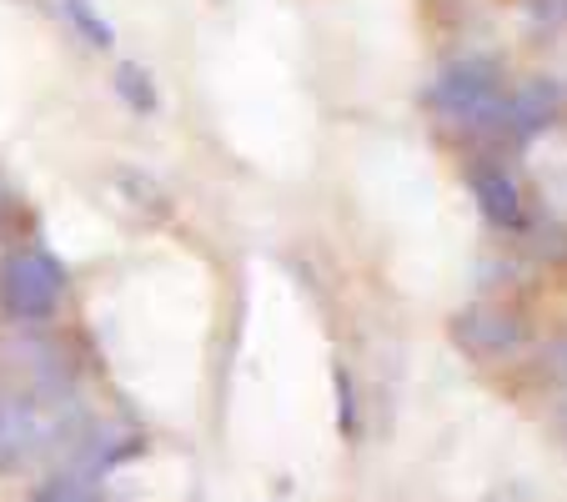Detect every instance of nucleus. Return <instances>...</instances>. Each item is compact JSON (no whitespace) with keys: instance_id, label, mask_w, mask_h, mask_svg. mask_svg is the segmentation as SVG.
Here are the masks:
<instances>
[{"instance_id":"nucleus-1","label":"nucleus","mask_w":567,"mask_h":502,"mask_svg":"<svg viewBox=\"0 0 567 502\" xmlns=\"http://www.w3.org/2000/svg\"><path fill=\"white\" fill-rule=\"evenodd\" d=\"M61 297V267H55L45 252H21L6 267V301L21 317H45Z\"/></svg>"},{"instance_id":"nucleus-2","label":"nucleus","mask_w":567,"mask_h":502,"mask_svg":"<svg viewBox=\"0 0 567 502\" xmlns=\"http://www.w3.org/2000/svg\"><path fill=\"white\" fill-rule=\"evenodd\" d=\"M432 106L447 111L452 121H462V126H482L487 116H497V91L493 81H487V71H477V65H457V71H447L432 86Z\"/></svg>"},{"instance_id":"nucleus-3","label":"nucleus","mask_w":567,"mask_h":502,"mask_svg":"<svg viewBox=\"0 0 567 502\" xmlns=\"http://www.w3.org/2000/svg\"><path fill=\"white\" fill-rule=\"evenodd\" d=\"M457 342L477 357H503L507 347H517V327H513V317H503V311L472 307L457 317Z\"/></svg>"},{"instance_id":"nucleus-4","label":"nucleus","mask_w":567,"mask_h":502,"mask_svg":"<svg viewBox=\"0 0 567 502\" xmlns=\"http://www.w3.org/2000/svg\"><path fill=\"white\" fill-rule=\"evenodd\" d=\"M472 186H477V202L493 222H513L517 216V186L507 182V172H477Z\"/></svg>"},{"instance_id":"nucleus-5","label":"nucleus","mask_w":567,"mask_h":502,"mask_svg":"<svg viewBox=\"0 0 567 502\" xmlns=\"http://www.w3.org/2000/svg\"><path fill=\"white\" fill-rule=\"evenodd\" d=\"M121 91L131 96V106H136V111H146V106H151V86H141V71H131V65L121 71Z\"/></svg>"},{"instance_id":"nucleus-6","label":"nucleus","mask_w":567,"mask_h":502,"mask_svg":"<svg viewBox=\"0 0 567 502\" xmlns=\"http://www.w3.org/2000/svg\"><path fill=\"white\" fill-rule=\"evenodd\" d=\"M65 6H71V16H75V21H81V25H86L91 35H96V45H106V41H111V31H106V25L96 21V16L86 11V6H81V0H65Z\"/></svg>"}]
</instances>
